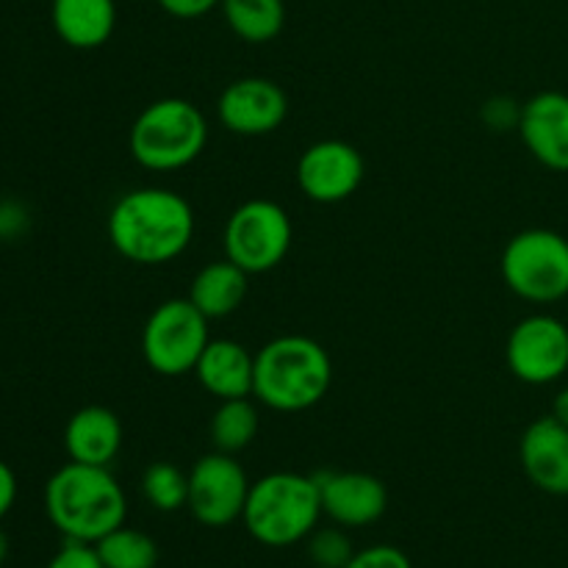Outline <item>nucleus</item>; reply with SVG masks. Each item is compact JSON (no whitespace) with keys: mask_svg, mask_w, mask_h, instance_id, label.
<instances>
[{"mask_svg":"<svg viewBox=\"0 0 568 568\" xmlns=\"http://www.w3.org/2000/svg\"><path fill=\"white\" fill-rule=\"evenodd\" d=\"M505 361L516 381L549 386L568 372V325L552 314H530L510 331Z\"/></svg>","mask_w":568,"mask_h":568,"instance_id":"10","label":"nucleus"},{"mask_svg":"<svg viewBox=\"0 0 568 568\" xmlns=\"http://www.w3.org/2000/svg\"><path fill=\"white\" fill-rule=\"evenodd\" d=\"M333 361L320 342L300 333L272 338L255 353L253 397L277 414H300L331 394Z\"/></svg>","mask_w":568,"mask_h":568,"instance_id":"3","label":"nucleus"},{"mask_svg":"<svg viewBox=\"0 0 568 568\" xmlns=\"http://www.w3.org/2000/svg\"><path fill=\"white\" fill-rule=\"evenodd\" d=\"M142 497L161 514H175L189 503V471L170 460H155L142 475Z\"/></svg>","mask_w":568,"mask_h":568,"instance_id":"23","label":"nucleus"},{"mask_svg":"<svg viewBox=\"0 0 568 568\" xmlns=\"http://www.w3.org/2000/svg\"><path fill=\"white\" fill-rule=\"evenodd\" d=\"M521 105L514 103L510 98H494L483 105V120L494 128V131H508V128H519Z\"/></svg>","mask_w":568,"mask_h":568,"instance_id":"27","label":"nucleus"},{"mask_svg":"<svg viewBox=\"0 0 568 568\" xmlns=\"http://www.w3.org/2000/svg\"><path fill=\"white\" fill-rule=\"evenodd\" d=\"M253 483L236 455L209 453L189 469V514L205 527H231L242 519Z\"/></svg>","mask_w":568,"mask_h":568,"instance_id":"9","label":"nucleus"},{"mask_svg":"<svg viewBox=\"0 0 568 568\" xmlns=\"http://www.w3.org/2000/svg\"><path fill=\"white\" fill-rule=\"evenodd\" d=\"M6 558H9V536H6L3 527H0V566L6 564Z\"/></svg>","mask_w":568,"mask_h":568,"instance_id":"32","label":"nucleus"},{"mask_svg":"<svg viewBox=\"0 0 568 568\" xmlns=\"http://www.w3.org/2000/svg\"><path fill=\"white\" fill-rule=\"evenodd\" d=\"M209 144V120L186 98H161L139 111L128 150L142 170L178 172L194 164Z\"/></svg>","mask_w":568,"mask_h":568,"instance_id":"5","label":"nucleus"},{"mask_svg":"<svg viewBox=\"0 0 568 568\" xmlns=\"http://www.w3.org/2000/svg\"><path fill=\"white\" fill-rule=\"evenodd\" d=\"M159 6L175 20H200L222 6V0H159Z\"/></svg>","mask_w":568,"mask_h":568,"instance_id":"28","label":"nucleus"},{"mask_svg":"<svg viewBox=\"0 0 568 568\" xmlns=\"http://www.w3.org/2000/svg\"><path fill=\"white\" fill-rule=\"evenodd\" d=\"M0 205H3V197H0Z\"/></svg>","mask_w":568,"mask_h":568,"instance_id":"33","label":"nucleus"},{"mask_svg":"<svg viewBox=\"0 0 568 568\" xmlns=\"http://www.w3.org/2000/svg\"><path fill=\"white\" fill-rule=\"evenodd\" d=\"M344 568H414L410 558L403 549L392 547V544H377V547L358 549Z\"/></svg>","mask_w":568,"mask_h":568,"instance_id":"25","label":"nucleus"},{"mask_svg":"<svg viewBox=\"0 0 568 568\" xmlns=\"http://www.w3.org/2000/svg\"><path fill=\"white\" fill-rule=\"evenodd\" d=\"M64 449L75 464L109 466L122 449L120 416L105 405L75 410L64 427Z\"/></svg>","mask_w":568,"mask_h":568,"instance_id":"17","label":"nucleus"},{"mask_svg":"<svg viewBox=\"0 0 568 568\" xmlns=\"http://www.w3.org/2000/svg\"><path fill=\"white\" fill-rule=\"evenodd\" d=\"M194 375L216 403L253 397L255 355L233 338H211L194 366Z\"/></svg>","mask_w":568,"mask_h":568,"instance_id":"16","label":"nucleus"},{"mask_svg":"<svg viewBox=\"0 0 568 568\" xmlns=\"http://www.w3.org/2000/svg\"><path fill=\"white\" fill-rule=\"evenodd\" d=\"M250 275L236 266L233 261H211L205 264L197 275L192 277L186 297L197 305L200 314L209 320H225V316L236 314L247 300Z\"/></svg>","mask_w":568,"mask_h":568,"instance_id":"19","label":"nucleus"},{"mask_svg":"<svg viewBox=\"0 0 568 568\" xmlns=\"http://www.w3.org/2000/svg\"><path fill=\"white\" fill-rule=\"evenodd\" d=\"M297 186L311 203L336 205L353 197L366 175L364 155L342 139H322L297 159Z\"/></svg>","mask_w":568,"mask_h":568,"instance_id":"11","label":"nucleus"},{"mask_svg":"<svg viewBox=\"0 0 568 568\" xmlns=\"http://www.w3.org/2000/svg\"><path fill=\"white\" fill-rule=\"evenodd\" d=\"M53 31L67 48L98 50L114 37V0H53L50 3Z\"/></svg>","mask_w":568,"mask_h":568,"instance_id":"18","label":"nucleus"},{"mask_svg":"<svg viewBox=\"0 0 568 568\" xmlns=\"http://www.w3.org/2000/svg\"><path fill=\"white\" fill-rule=\"evenodd\" d=\"M17 503V475L6 460H0V519L14 508Z\"/></svg>","mask_w":568,"mask_h":568,"instance_id":"29","label":"nucleus"},{"mask_svg":"<svg viewBox=\"0 0 568 568\" xmlns=\"http://www.w3.org/2000/svg\"><path fill=\"white\" fill-rule=\"evenodd\" d=\"M308 558L316 568H344L358 549L347 536V527H316L308 538Z\"/></svg>","mask_w":568,"mask_h":568,"instance_id":"24","label":"nucleus"},{"mask_svg":"<svg viewBox=\"0 0 568 568\" xmlns=\"http://www.w3.org/2000/svg\"><path fill=\"white\" fill-rule=\"evenodd\" d=\"M499 272L525 303H560L568 297V239L549 227H527L505 244Z\"/></svg>","mask_w":568,"mask_h":568,"instance_id":"6","label":"nucleus"},{"mask_svg":"<svg viewBox=\"0 0 568 568\" xmlns=\"http://www.w3.org/2000/svg\"><path fill=\"white\" fill-rule=\"evenodd\" d=\"M209 316L189 297L164 300L150 311L142 327V358L155 375L181 377L194 372L209 347Z\"/></svg>","mask_w":568,"mask_h":568,"instance_id":"7","label":"nucleus"},{"mask_svg":"<svg viewBox=\"0 0 568 568\" xmlns=\"http://www.w3.org/2000/svg\"><path fill=\"white\" fill-rule=\"evenodd\" d=\"M316 477L300 471H272L250 486L242 521L250 536L272 549L305 541L322 519Z\"/></svg>","mask_w":568,"mask_h":568,"instance_id":"4","label":"nucleus"},{"mask_svg":"<svg viewBox=\"0 0 568 568\" xmlns=\"http://www.w3.org/2000/svg\"><path fill=\"white\" fill-rule=\"evenodd\" d=\"M44 510L67 541L98 544L125 525L128 499L109 466L70 460L44 486Z\"/></svg>","mask_w":568,"mask_h":568,"instance_id":"2","label":"nucleus"},{"mask_svg":"<svg viewBox=\"0 0 568 568\" xmlns=\"http://www.w3.org/2000/svg\"><path fill=\"white\" fill-rule=\"evenodd\" d=\"M261 430V414L258 405L250 397L239 399H222L216 410L211 414L209 422V438L211 447L216 453L239 455L258 438Z\"/></svg>","mask_w":568,"mask_h":568,"instance_id":"20","label":"nucleus"},{"mask_svg":"<svg viewBox=\"0 0 568 568\" xmlns=\"http://www.w3.org/2000/svg\"><path fill=\"white\" fill-rule=\"evenodd\" d=\"M111 247L136 266H164L181 258L197 231V216L183 194L161 186L125 192L105 220Z\"/></svg>","mask_w":568,"mask_h":568,"instance_id":"1","label":"nucleus"},{"mask_svg":"<svg viewBox=\"0 0 568 568\" xmlns=\"http://www.w3.org/2000/svg\"><path fill=\"white\" fill-rule=\"evenodd\" d=\"M216 114L236 136H270L286 122L288 94L272 78H236L222 89Z\"/></svg>","mask_w":568,"mask_h":568,"instance_id":"12","label":"nucleus"},{"mask_svg":"<svg viewBox=\"0 0 568 568\" xmlns=\"http://www.w3.org/2000/svg\"><path fill=\"white\" fill-rule=\"evenodd\" d=\"M519 136L527 153L552 172H568V94L547 92L532 94L521 103Z\"/></svg>","mask_w":568,"mask_h":568,"instance_id":"14","label":"nucleus"},{"mask_svg":"<svg viewBox=\"0 0 568 568\" xmlns=\"http://www.w3.org/2000/svg\"><path fill=\"white\" fill-rule=\"evenodd\" d=\"M316 477L322 514L338 527H369L386 514L388 491L383 480L366 471H322Z\"/></svg>","mask_w":568,"mask_h":568,"instance_id":"13","label":"nucleus"},{"mask_svg":"<svg viewBox=\"0 0 568 568\" xmlns=\"http://www.w3.org/2000/svg\"><path fill=\"white\" fill-rule=\"evenodd\" d=\"M552 416H555V419H558V422H564V425L568 427V386L560 388L558 397H555V403H552Z\"/></svg>","mask_w":568,"mask_h":568,"instance_id":"31","label":"nucleus"},{"mask_svg":"<svg viewBox=\"0 0 568 568\" xmlns=\"http://www.w3.org/2000/svg\"><path fill=\"white\" fill-rule=\"evenodd\" d=\"M227 28L247 44H266L286 26L283 0H222Z\"/></svg>","mask_w":568,"mask_h":568,"instance_id":"21","label":"nucleus"},{"mask_svg":"<svg viewBox=\"0 0 568 568\" xmlns=\"http://www.w3.org/2000/svg\"><path fill=\"white\" fill-rule=\"evenodd\" d=\"M26 227V211L17 205H0V239H11Z\"/></svg>","mask_w":568,"mask_h":568,"instance_id":"30","label":"nucleus"},{"mask_svg":"<svg viewBox=\"0 0 568 568\" xmlns=\"http://www.w3.org/2000/svg\"><path fill=\"white\" fill-rule=\"evenodd\" d=\"M94 549L105 568H155L159 564V547L153 538L125 525L100 538Z\"/></svg>","mask_w":568,"mask_h":568,"instance_id":"22","label":"nucleus"},{"mask_svg":"<svg viewBox=\"0 0 568 568\" xmlns=\"http://www.w3.org/2000/svg\"><path fill=\"white\" fill-rule=\"evenodd\" d=\"M519 464L544 494L568 497V427L552 414L530 422L519 438Z\"/></svg>","mask_w":568,"mask_h":568,"instance_id":"15","label":"nucleus"},{"mask_svg":"<svg viewBox=\"0 0 568 568\" xmlns=\"http://www.w3.org/2000/svg\"><path fill=\"white\" fill-rule=\"evenodd\" d=\"M294 242L292 216L275 200L253 197L233 209L225 222V258L247 275H264L286 261Z\"/></svg>","mask_w":568,"mask_h":568,"instance_id":"8","label":"nucleus"},{"mask_svg":"<svg viewBox=\"0 0 568 568\" xmlns=\"http://www.w3.org/2000/svg\"><path fill=\"white\" fill-rule=\"evenodd\" d=\"M48 568H105L94 544L64 541V547L50 558Z\"/></svg>","mask_w":568,"mask_h":568,"instance_id":"26","label":"nucleus"}]
</instances>
